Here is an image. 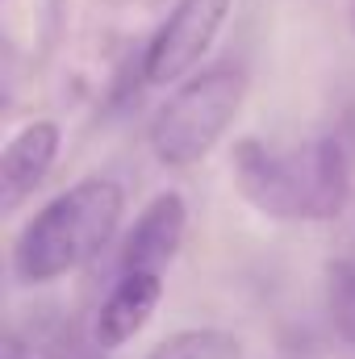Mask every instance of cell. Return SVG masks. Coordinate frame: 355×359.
Segmentation results:
<instances>
[{
  "label": "cell",
  "instance_id": "1",
  "mask_svg": "<svg viewBox=\"0 0 355 359\" xmlns=\"http://www.w3.org/2000/svg\"><path fill=\"white\" fill-rule=\"evenodd\" d=\"M234 180L260 213L280 222L339 217L351 196L347 151L339 138H318L293 151H272L260 138H243L234 147Z\"/></svg>",
  "mask_w": 355,
  "mask_h": 359
},
{
  "label": "cell",
  "instance_id": "2",
  "mask_svg": "<svg viewBox=\"0 0 355 359\" xmlns=\"http://www.w3.org/2000/svg\"><path fill=\"white\" fill-rule=\"evenodd\" d=\"M126 192L113 180H80L59 192L51 205L34 213L13 247V271L21 284H46L67 271L84 268L105 251L113 230L121 226Z\"/></svg>",
  "mask_w": 355,
  "mask_h": 359
},
{
  "label": "cell",
  "instance_id": "3",
  "mask_svg": "<svg viewBox=\"0 0 355 359\" xmlns=\"http://www.w3.org/2000/svg\"><path fill=\"white\" fill-rule=\"evenodd\" d=\"M247 96V76L234 63L205 67L155 113L151 121V151L168 168H192L201 163L217 138L239 117V104Z\"/></svg>",
  "mask_w": 355,
  "mask_h": 359
},
{
  "label": "cell",
  "instance_id": "4",
  "mask_svg": "<svg viewBox=\"0 0 355 359\" xmlns=\"http://www.w3.org/2000/svg\"><path fill=\"white\" fill-rule=\"evenodd\" d=\"M234 0H176L172 17L155 29L147 55H142V80L163 88L188 76L213 46L226 13Z\"/></svg>",
  "mask_w": 355,
  "mask_h": 359
},
{
  "label": "cell",
  "instance_id": "5",
  "mask_svg": "<svg viewBox=\"0 0 355 359\" xmlns=\"http://www.w3.org/2000/svg\"><path fill=\"white\" fill-rule=\"evenodd\" d=\"M184 230H188V213H184V201L176 192H159L134 222V230L126 234L121 243V276L126 271H159L176 259L180 243H184Z\"/></svg>",
  "mask_w": 355,
  "mask_h": 359
},
{
  "label": "cell",
  "instance_id": "6",
  "mask_svg": "<svg viewBox=\"0 0 355 359\" xmlns=\"http://www.w3.org/2000/svg\"><path fill=\"white\" fill-rule=\"evenodd\" d=\"M159 297H163V280H159L155 271H126V276L113 284V292L105 297V305L96 309V326H92L96 347L113 351V347L130 343V339L151 322Z\"/></svg>",
  "mask_w": 355,
  "mask_h": 359
},
{
  "label": "cell",
  "instance_id": "7",
  "mask_svg": "<svg viewBox=\"0 0 355 359\" xmlns=\"http://www.w3.org/2000/svg\"><path fill=\"white\" fill-rule=\"evenodd\" d=\"M59 155V126L55 121H29L21 126L8 147L0 151V192L4 205H17L21 196H29L42 180L51 176Z\"/></svg>",
  "mask_w": 355,
  "mask_h": 359
},
{
  "label": "cell",
  "instance_id": "8",
  "mask_svg": "<svg viewBox=\"0 0 355 359\" xmlns=\"http://www.w3.org/2000/svg\"><path fill=\"white\" fill-rule=\"evenodd\" d=\"M147 359H243V347L226 330H180L163 339Z\"/></svg>",
  "mask_w": 355,
  "mask_h": 359
},
{
  "label": "cell",
  "instance_id": "9",
  "mask_svg": "<svg viewBox=\"0 0 355 359\" xmlns=\"http://www.w3.org/2000/svg\"><path fill=\"white\" fill-rule=\"evenodd\" d=\"M326 309L339 339L355 347V259H335L326 268Z\"/></svg>",
  "mask_w": 355,
  "mask_h": 359
},
{
  "label": "cell",
  "instance_id": "10",
  "mask_svg": "<svg viewBox=\"0 0 355 359\" xmlns=\"http://www.w3.org/2000/svg\"><path fill=\"white\" fill-rule=\"evenodd\" d=\"M0 359H25L21 343H17V339H8V343H4V351H0Z\"/></svg>",
  "mask_w": 355,
  "mask_h": 359
},
{
  "label": "cell",
  "instance_id": "11",
  "mask_svg": "<svg viewBox=\"0 0 355 359\" xmlns=\"http://www.w3.org/2000/svg\"><path fill=\"white\" fill-rule=\"evenodd\" d=\"M347 25H351V34H355V0L347 4Z\"/></svg>",
  "mask_w": 355,
  "mask_h": 359
}]
</instances>
